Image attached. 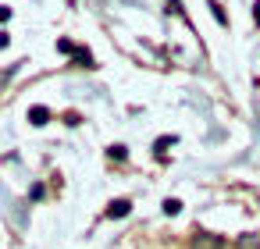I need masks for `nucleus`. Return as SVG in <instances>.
<instances>
[{"mask_svg":"<svg viewBox=\"0 0 260 249\" xmlns=\"http://www.w3.org/2000/svg\"><path fill=\"white\" fill-rule=\"evenodd\" d=\"M11 18V8H0V22H8Z\"/></svg>","mask_w":260,"mask_h":249,"instance_id":"obj_12","label":"nucleus"},{"mask_svg":"<svg viewBox=\"0 0 260 249\" xmlns=\"http://www.w3.org/2000/svg\"><path fill=\"white\" fill-rule=\"evenodd\" d=\"M235 249H260V238H256V235H239Z\"/></svg>","mask_w":260,"mask_h":249,"instance_id":"obj_4","label":"nucleus"},{"mask_svg":"<svg viewBox=\"0 0 260 249\" xmlns=\"http://www.w3.org/2000/svg\"><path fill=\"white\" fill-rule=\"evenodd\" d=\"M57 50H61V54H75V47H72L68 40H61V43H57Z\"/></svg>","mask_w":260,"mask_h":249,"instance_id":"obj_10","label":"nucleus"},{"mask_svg":"<svg viewBox=\"0 0 260 249\" xmlns=\"http://www.w3.org/2000/svg\"><path fill=\"white\" fill-rule=\"evenodd\" d=\"M207 8H210V15H214V18H217L221 25H228V15H224V8L217 4V0H207Z\"/></svg>","mask_w":260,"mask_h":249,"instance_id":"obj_5","label":"nucleus"},{"mask_svg":"<svg viewBox=\"0 0 260 249\" xmlns=\"http://www.w3.org/2000/svg\"><path fill=\"white\" fill-rule=\"evenodd\" d=\"M253 18H256V22H260V4H256V11H253Z\"/></svg>","mask_w":260,"mask_h":249,"instance_id":"obj_13","label":"nucleus"},{"mask_svg":"<svg viewBox=\"0 0 260 249\" xmlns=\"http://www.w3.org/2000/svg\"><path fill=\"white\" fill-rule=\"evenodd\" d=\"M29 121H32V125H47V121H50V111H47V107H32V111H29Z\"/></svg>","mask_w":260,"mask_h":249,"instance_id":"obj_3","label":"nucleus"},{"mask_svg":"<svg viewBox=\"0 0 260 249\" xmlns=\"http://www.w3.org/2000/svg\"><path fill=\"white\" fill-rule=\"evenodd\" d=\"M168 11H171V15H178V18H185V11H182L178 0H168Z\"/></svg>","mask_w":260,"mask_h":249,"instance_id":"obj_8","label":"nucleus"},{"mask_svg":"<svg viewBox=\"0 0 260 249\" xmlns=\"http://www.w3.org/2000/svg\"><path fill=\"white\" fill-rule=\"evenodd\" d=\"M111 157H114V160H125L128 150H125V146H111Z\"/></svg>","mask_w":260,"mask_h":249,"instance_id":"obj_9","label":"nucleus"},{"mask_svg":"<svg viewBox=\"0 0 260 249\" xmlns=\"http://www.w3.org/2000/svg\"><path fill=\"white\" fill-rule=\"evenodd\" d=\"M189 249H228V242L221 235H214V231H196L192 242H189Z\"/></svg>","mask_w":260,"mask_h":249,"instance_id":"obj_1","label":"nucleus"},{"mask_svg":"<svg viewBox=\"0 0 260 249\" xmlns=\"http://www.w3.org/2000/svg\"><path fill=\"white\" fill-rule=\"evenodd\" d=\"M8 43H11V36H8V32H0V50H4Z\"/></svg>","mask_w":260,"mask_h":249,"instance_id":"obj_11","label":"nucleus"},{"mask_svg":"<svg viewBox=\"0 0 260 249\" xmlns=\"http://www.w3.org/2000/svg\"><path fill=\"white\" fill-rule=\"evenodd\" d=\"M18 64H22V61H15V64H8L4 72H0V89H4V86H8V82L15 79V72H18Z\"/></svg>","mask_w":260,"mask_h":249,"instance_id":"obj_6","label":"nucleus"},{"mask_svg":"<svg viewBox=\"0 0 260 249\" xmlns=\"http://www.w3.org/2000/svg\"><path fill=\"white\" fill-rule=\"evenodd\" d=\"M178 210H182V203H178V199H164V214H168V217H175Z\"/></svg>","mask_w":260,"mask_h":249,"instance_id":"obj_7","label":"nucleus"},{"mask_svg":"<svg viewBox=\"0 0 260 249\" xmlns=\"http://www.w3.org/2000/svg\"><path fill=\"white\" fill-rule=\"evenodd\" d=\"M128 210H132L128 199H114V203L107 206V217H128Z\"/></svg>","mask_w":260,"mask_h":249,"instance_id":"obj_2","label":"nucleus"}]
</instances>
